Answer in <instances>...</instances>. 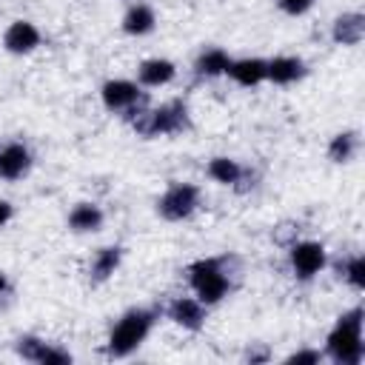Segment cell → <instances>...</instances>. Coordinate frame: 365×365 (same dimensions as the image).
Segmentation results:
<instances>
[{
    "instance_id": "8992f818",
    "label": "cell",
    "mask_w": 365,
    "mask_h": 365,
    "mask_svg": "<svg viewBox=\"0 0 365 365\" xmlns=\"http://www.w3.org/2000/svg\"><path fill=\"white\" fill-rule=\"evenodd\" d=\"M197 208H200V188L194 182H171L157 200V214L168 222H182Z\"/></svg>"
},
{
    "instance_id": "4fadbf2b",
    "label": "cell",
    "mask_w": 365,
    "mask_h": 365,
    "mask_svg": "<svg viewBox=\"0 0 365 365\" xmlns=\"http://www.w3.org/2000/svg\"><path fill=\"white\" fill-rule=\"evenodd\" d=\"M308 74L302 57H294V54H279V57H271L268 60V83L274 86H294L299 83L302 77Z\"/></svg>"
},
{
    "instance_id": "277c9868",
    "label": "cell",
    "mask_w": 365,
    "mask_h": 365,
    "mask_svg": "<svg viewBox=\"0 0 365 365\" xmlns=\"http://www.w3.org/2000/svg\"><path fill=\"white\" fill-rule=\"evenodd\" d=\"M362 319H365L362 305H354L351 311L339 314L336 325L331 328V334L325 339V356L328 359H334L336 365H359L362 362V356H365Z\"/></svg>"
},
{
    "instance_id": "9a60e30c",
    "label": "cell",
    "mask_w": 365,
    "mask_h": 365,
    "mask_svg": "<svg viewBox=\"0 0 365 365\" xmlns=\"http://www.w3.org/2000/svg\"><path fill=\"white\" fill-rule=\"evenodd\" d=\"M177 77V66L165 57H148L137 66V83L143 88H160V86H168L171 80Z\"/></svg>"
},
{
    "instance_id": "44dd1931",
    "label": "cell",
    "mask_w": 365,
    "mask_h": 365,
    "mask_svg": "<svg viewBox=\"0 0 365 365\" xmlns=\"http://www.w3.org/2000/svg\"><path fill=\"white\" fill-rule=\"evenodd\" d=\"M339 277H342L354 291H362V288H365V257H362V254H351V257L339 265Z\"/></svg>"
},
{
    "instance_id": "ac0fdd59",
    "label": "cell",
    "mask_w": 365,
    "mask_h": 365,
    "mask_svg": "<svg viewBox=\"0 0 365 365\" xmlns=\"http://www.w3.org/2000/svg\"><path fill=\"white\" fill-rule=\"evenodd\" d=\"M157 26V14L148 3H131L120 20V29L131 37H143V34H151Z\"/></svg>"
},
{
    "instance_id": "7c38bea8",
    "label": "cell",
    "mask_w": 365,
    "mask_h": 365,
    "mask_svg": "<svg viewBox=\"0 0 365 365\" xmlns=\"http://www.w3.org/2000/svg\"><path fill=\"white\" fill-rule=\"evenodd\" d=\"M225 74L237 86L254 88V86L265 83V77H268V60H262V57H240V60H231V66H228Z\"/></svg>"
},
{
    "instance_id": "d6986e66",
    "label": "cell",
    "mask_w": 365,
    "mask_h": 365,
    "mask_svg": "<svg viewBox=\"0 0 365 365\" xmlns=\"http://www.w3.org/2000/svg\"><path fill=\"white\" fill-rule=\"evenodd\" d=\"M231 66V57L225 48L220 46H211V48H202L194 60V74L197 77H205V80H214V77H222Z\"/></svg>"
},
{
    "instance_id": "8fae6325",
    "label": "cell",
    "mask_w": 365,
    "mask_h": 365,
    "mask_svg": "<svg viewBox=\"0 0 365 365\" xmlns=\"http://www.w3.org/2000/svg\"><path fill=\"white\" fill-rule=\"evenodd\" d=\"M31 151L26 143H6L0 145V180L14 182L31 171Z\"/></svg>"
},
{
    "instance_id": "7a4b0ae2",
    "label": "cell",
    "mask_w": 365,
    "mask_h": 365,
    "mask_svg": "<svg viewBox=\"0 0 365 365\" xmlns=\"http://www.w3.org/2000/svg\"><path fill=\"white\" fill-rule=\"evenodd\" d=\"M128 125L140 134V137H168V134H182V131H188L191 128V111H188V103L185 100H180V97H174V100H168V103H163V106H145V108H140L131 120H128Z\"/></svg>"
},
{
    "instance_id": "ffe728a7",
    "label": "cell",
    "mask_w": 365,
    "mask_h": 365,
    "mask_svg": "<svg viewBox=\"0 0 365 365\" xmlns=\"http://www.w3.org/2000/svg\"><path fill=\"white\" fill-rule=\"evenodd\" d=\"M359 154V134L356 131H339L331 137L328 143V160L342 165V163H351L354 157Z\"/></svg>"
},
{
    "instance_id": "83f0119b",
    "label": "cell",
    "mask_w": 365,
    "mask_h": 365,
    "mask_svg": "<svg viewBox=\"0 0 365 365\" xmlns=\"http://www.w3.org/2000/svg\"><path fill=\"white\" fill-rule=\"evenodd\" d=\"M131 3H140V0H131Z\"/></svg>"
},
{
    "instance_id": "484cf974",
    "label": "cell",
    "mask_w": 365,
    "mask_h": 365,
    "mask_svg": "<svg viewBox=\"0 0 365 365\" xmlns=\"http://www.w3.org/2000/svg\"><path fill=\"white\" fill-rule=\"evenodd\" d=\"M14 217V208H11V202L9 200H0V228L9 222Z\"/></svg>"
},
{
    "instance_id": "7402d4cb",
    "label": "cell",
    "mask_w": 365,
    "mask_h": 365,
    "mask_svg": "<svg viewBox=\"0 0 365 365\" xmlns=\"http://www.w3.org/2000/svg\"><path fill=\"white\" fill-rule=\"evenodd\" d=\"M46 345H48V342H46L43 336H37V334H23V336H17L14 351H17L20 359H26V362H37V365H40V356H43Z\"/></svg>"
},
{
    "instance_id": "2e32d148",
    "label": "cell",
    "mask_w": 365,
    "mask_h": 365,
    "mask_svg": "<svg viewBox=\"0 0 365 365\" xmlns=\"http://www.w3.org/2000/svg\"><path fill=\"white\" fill-rule=\"evenodd\" d=\"M120 262H123V248L120 245H103V248H97L94 257H91V262H88V279L94 285L108 282L117 274Z\"/></svg>"
},
{
    "instance_id": "52a82bcc",
    "label": "cell",
    "mask_w": 365,
    "mask_h": 365,
    "mask_svg": "<svg viewBox=\"0 0 365 365\" xmlns=\"http://www.w3.org/2000/svg\"><path fill=\"white\" fill-rule=\"evenodd\" d=\"M288 262H291L294 277L302 279V282H308V279H314L328 265V251L317 240H299V242H291Z\"/></svg>"
},
{
    "instance_id": "5bb4252c",
    "label": "cell",
    "mask_w": 365,
    "mask_h": 365,
    "mask_svg": "<svg viewBox=\"0 0 365 365\" xmlns=\"http://www.w3.org/2000/svg\"><path fill=\"white\" fill-rule=\"evenodd\" d=\"M365 37V14L362 11H345L331 23V40L336 46H359Z\"/></svg>"
},
{
    "instance_id": "e0dca14e",
    "label": "cell",
    "mask_w": 365,
    "mask_h": 365,
    "mask_svg": "<svg viewBox=\"0 0 365 365\" xmlns=\"http://www.w3.org/2000/svg\"><path fill=\"white\" fill-rule=\"evenodd\" d=\"M66 222H68V231H74V234H94V231L103 228L106 214H103V208L97 202H77L68 211Z\"/></svg>"
},
{
    "instance_id": "603a6c76",
    "label": "cell",
    "mask_w": 365,
    "mask_h": 365,
    "mask_svg": "<svg viewBox=\"0 0 365 365\" xmlns=\"http://www.w3.org/2000/svg\"><path fill=\"white\" fill-rule=\"evenodd\" d=\"M325 354L322 351H317V348H299V351H294V354H288L285 356V362H297V365H302V362H308V365H317L319 359H322Z\"/></svg>"
},
{
    "instance_id": "ba28073f",
    "label": "cell",
    "mask_w": 365,
    "mask_h": 365,
    "mask_svg": "<svg viewBox=\"0 0 365 365\" xmlns=\"http://www.w3.org/2000/svg\"><path fill=\"white\" fill-rule=\"evenodd\" d=\"M205 174L214 180V182H220V185H228V188H237L240 194L242 191H248V188H254V174H251V168H245L240 160H234V157H211L208 160V165H205Z\"/></svg>"
},
{
    "instance_id": "6da1fadb",
    "label": "cell",
    "mask_w": 365,
    "mask_h": 365,
    "mask_svg": "<svg viewBox=\"0 0 365 365\" xmlns=\"http://www.w3.org/2000/svg\"><path fill=\"white\" fill-rule=\"evenodd\" d=\"M160 314H163V308H145V305H137V308H128L125 314H120V319L108 331L106 356L108 359L131 356L145 342V336L151 334V328H154Z\"/></svg>"
},
{
    "instance_id": "30bf717a",
    "label": "cell",
    "mask_w": 365,
    "mask_h": 365,
    "mask_svg": "<svg viewBox=\"0 0 365 365\" xmlns=\"http://www.w3.org/2000/svg\"><path fill=\"white\" fill-rule=\"evenodd\" d=\"M40 40H43L40 29L34 23H29V20H11L9 29L3 31V48L9 54H20V57L31 54L40 46Z\"/></svg>"
},
{
    "instance_id": "4316f807",
    "label": "cell",
    "mask_w": 365,
    "mask_h": 365,
    "mask_svg": "<svg viewBox=\"0 0 365 365\" xmlns=\"http://www.w3.org/2000/svg\"><path fill=\"white\" fill-rule=\"evenodd\" d=\"M9 291V277H6V271H0V297Z\"/></svg>"
},
{
    "instance_id": "3957f363",
    "label": "cell",
    "mask_w": 365,
    "mask_h": 365,
    "mask_svg": "<svg viewBox=\"0 0 365 365\" xmlns=\"http://www.w3.org/2000/svg\"><path fill=\"white\" fill-rule=\"evenodd\" d=\"M188 285L194 291V297L211 308L217 302H222L234 282H231V271H228V257H202V259H194L188 268Z\"/></svg>"
},
{
    "instance_id": "9c48e42d",
    "label": "cell",
    "mask_w": 365,
    "mask_h": 365,
    "mask_svg": "<svg viewBox=\"0 0 365 365\" xmlns=\"http://www.w3.org/2000/svg\"><path fill=\"white\" fill-rule=\"evenodd\" d=\"M163 314H165L174 325L185 328V331H200V328L205 325V319H208V308H205L197 297H174V299L163 308Z\"/></svg>"
},
{
    "instance_id": "d4e9b609",
    "label": "cell",
    "mask_w": 365,
    "mask_h": 365,
    "mask_svg": "<svg viewBox=\"0 0 365 365\" xmlns=\"http://www.w3.org/2000/svg\"><path fill=\"white\" fill-rule=\"evenodd\" d=\"M268 359H271L268 348H248V351H245V362H251V365H257V362H268Z\"/></svg>"
},
{
    "instance_id": "cb8c5ba5",
    "label": "cell",
    "mask_w": 365,
    "mask_h": 365,
    "mask_svg": "<svg viewBox=\"0 0 365 365\" xmlns=\"http://www.w3.org/2000/svg\"><path fill=\"white\" fill-rule=\"evenodd\" d=\"M277 6H279V11H285L291 17H299L314 6V0H277Z\"/></svg>"
},
{
    "instance_id": "5b68a950",
    "label": "cell",
    "mask_w": 365,
    "mask_h": 365,
    "mask_svg": "<svg viewBox=\"0 0 365 365\" xmlns=\"http://www.w3.org/2000/svg\"><path fill=\"white\" fill-rule=\"evenodd\" d=\"M100 100H103V106H106L108 111L120 114L123 120H131L140 108L148 106V97H145L143 86L134 83V80H123V77L106 80L103 88H100Z\"/></svg>"
}]
</instances>
